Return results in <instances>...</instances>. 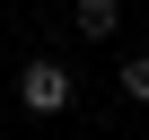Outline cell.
I'll use <instances>...</instances> for the list:
<instances>
[{"instance_id": "obj_1", "label": "cell", "mask_w": 149, "mask_h": 140, "mask_svg": "<svg viewBox=\"0 0 149 140\" xmlns=\"http://www.w3.org/2000/svg\"><path fill=\"white\" fill-rule=\"evenodd\" d=\"M18 96H26V114H61L70 105V70L61 61H26L18 70Z\"/></svg>"}, {"instance_id": "obj_2", "label": "cell", "mask_w": 149, "mask_h": 140, "mask_svg": "<svg viewBox=\"0 0 149 140\" xmlns=\"http://www.w3.org/2000/svg\"><path fill=\"white\" fill-rule=\"evenodd\" d=\"M70 26H79L88 44H105V35L123 26V0H79V9H70Z\"/></svg>"}, {"instance_id": "obj_3", "label": "cell", "mask_w": 149, "mask_h": 140, "mask_svg": "<svg viewBox=\"0 0 149 140\" xmlns=\"http://www.w3.org/2000/svg\"><path fill=\"white\" fill-rule=\"evenodd\" d=\"M123 96H140V105H149V53H132V61H123Z\"/></svg>"}]
</instances>
